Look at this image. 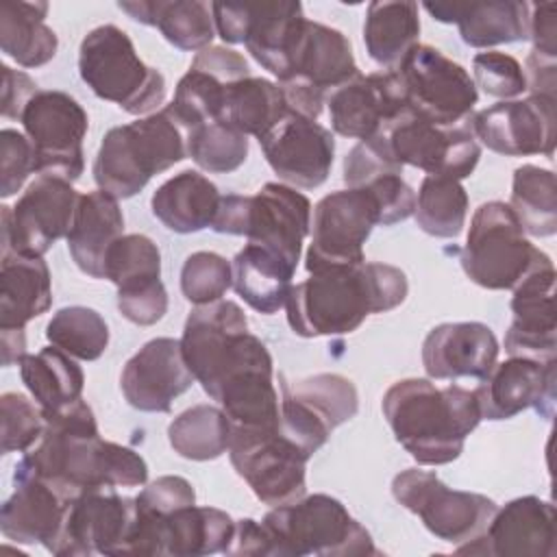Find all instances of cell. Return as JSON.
Returning <instances> with one entry per match:
<instances>
[{
    "label": "cell",
    "mask_w": 557,
    "mask_h": 557,
    "mask_svg": "<svg viewBox=\"0 0 557 557\" xmlns=\"http://www.w3.org/2000/svg\"><path fill=\"white\" fill-rule=\"evenodd\" d=\"M44 435L17 461L15 474L41 479L67 503L89 490L146 483L144 457L128 446L102 440L96 416L83 398L44 413Z\"/></svg>",
    "instance_id": "obj_1"
},
{
    "label": "cell",
    "mask_w": 557,
    "mask_h": 557,
    "mask_svg": "<svg viewBox=\"0 0 557 557\" xmlns=\"http://www.w3.org/2000/svg\"><path fill=\"white\" fill-rule=\"evenodd\" d=\"M409 292L400 268L363 261L350 268H331L292 285L285 311L292 331L300 337L346 335L370 313H385L403 305Z\"/></svg>",
    "instance_id": "obj_2"
},
{
    "label": "cell",
    "mask_w": 557,
    "mask_h": 557,
    "mask_svg": "<svg viewBox=\"0 0 557 557\" xmlns=\"http://www.w3.org/2000/svg\"><path fill=\"white\" fill-rule=\"evenodd\" d=\"M394 440L420 463L444 466L463 453L466 437L479 426L474 392L461 385L437 387L429 379H403L381 400Z\"/></svg>",
    "instance_id": "obj_3"
},
{
    "label": "cell",
    "mask_w": 557,
    "mask_h": 557,
    "mask_svg": "<svg viewBox=\"0 0 557 557\" xmlns=\"http://www.w3.org/2000/svg\"><path fill=\"white\" fill-rule=\"evenodd\" d=\"M183 357L213 400L233 383L263 372H274L265 344L248 331L244 309L233 300L194 307L181 337Z\"/></svg>",
    "instance_id": "obj_4"
},
{
    "label": "cell",
    "mask_w": 557,
    "mask_h": 557,
    "mask_svg": "<svg viewBox=\"0 0 557 557\" xmlns=\"http://www.w3.org/2000/svg\"><path fill=\"white\" fill-rule=\"evenodd\" d=\"M185 157L181 126L161 109L107 131L91 172L98 189L124 200L139 194L154 174L170 170Z\"/></svg>",
    "instance_id": "obj_5"
},
{
    "label": "cell",
    "mask_w": 557,
    "mask_h": 557,
    "mask_svg": "<svg viewBox=\"0 0 557 557\" xmlns=\"http://www.w3.org/2000/svg\"><path fill=\"white\" fill-rule=\"evenodd\" d=\"M261 527L272 557L376 555L368 529L348 513L342 500L329 494H311L272 507Z\"/></svg>",
    "instance_id": "obj_6"
},
{
    "label": "cell",
    "mask_w": 557,
    "mask_h": 557,
    "mask_svg": "<svg viewBox=\"0 0 557 557\" xmlns=\"http://www.w3.org/2000/svg\"><path fill=\"white\" fill-rule=\"evenodd\" d=\"M78 72L98 98L131 115L152 113L165 100L163 74L139 59L131 37L115 24L96 26L85 35Z\"/></svg>",
    "instance_id": "obj_7"
},
{
    "label": "cell",
    "mask_w": 557,
    "mask_h": 557,
    "mask_svg": "<svg viewBox=\"0 0 557 557\" xmlns=\"http://www.w3.org/2000/svg\"><path fill=\"white\" fill-rule=\"evenodd\" d=\"M459 261L466 276L485 289H513L524 276L553 263L527 239L516 213L500 200L474 211Z\"/></svg>",
    "instance_id": "obj_8"
},
{
    "label": "cell",
    "mask_w": 557,
    "mask_h": 557,
    "mask_svg": "<svg viewBox=\"0 0 557 557\" xmlns=\"http://www.w3.org/2000/svg\"><path fill=\"white\" fill-rule=\"evenodd\" d=\"M211 228L224 235H244L298 268L302 242L311 231V202L296 187L265 183L255 196H222Z\"/></svg>",
    "instance_id": "obj_9"
},
{
    "label": "cell",
    "mask_w": 557,
    "mask_h": 557,
    "mask_svg": "<svg viewBox=\"0 0 557 557\" xmlns=\"http://www.w3.org/2000/svg\"><path fill=\"white\" fill-rule=\"evenodd\" d=\"M370 139L396 163L418 168L426 176L461 181L474 172L481 159V146L470 120L457 126H437L411 109L398 113Z\"/></svg>",
    "instance_id": "obj_10"
},
{
    "label": "cell",
    "mask_w": 557,
    "mask_h": 557,
    "mask_svg": "<svg viewBox=\"0 0 557 557\" xmlns=\"http://www.w3.org/2000/svg\"><path fill=\"white\" fill-rule=\"evenodd\" d=\"M211 11L215 33L226 44H244L278 83L289 81L292 61L307 24L300 2H213Z\"/></svg>",
    "instance_id": "obj_11"
},
{
    "label": "cell",
    "mask_w": 557,
    "mask_h": 557,
    "mask_svg": "<svg viewBox=\"0 0 557 557\" xmlns=\"http://www.w3.org/2000/svg\"><path fill=\"white\" fill-rule=\"evenodd\" d=\"M398 505L416 513L429 533L448 544H466L479 537L498 505L476 492L448 487L435 472L407 468L392 481Z\"/></svg>",
    "instance_id": "obj_12"
},
{
    "label": "cell",
    "mask_w": 557,
    "mask_h": 557,
    "mask_svg": "<svg viewBox=\"0 0 557 557\" xmlns=\"http://www.w3.org/2000/svg\"><path fill=\"white\" fill-rule=\"evenodd\" d=\"M226 453L235 472L263 505L281 507L305 496V470L311 457L278 426H233Z\"/></svg>",
    "instance_id": "obj_13"
},
{
    "label": "cell",
    "mask_w": 557,
    "mask_h": 557,
    "mask_svg": "<svg viewBox=\"0 0 557 557\" xmlns=\"http://www.w3.org/2000/svg\"><path fill=\"white\" fill-rule=\"evenodd\" d=\"M407 107L437 126H457L470 120L479 91L463 65L429 44H418L398 70Z\"/></svg>",
    "instance_id": "obj_14"
},
{
    "label": "cell",
    "mask_w": 557,
    "mask_h": 557,
    "mask_svg": "<svg viewBox=\"0 0 557 557\" xmlns=\"http://www.w3.org/2000/svg\"><path fill=\"white\" fill-rule=\"evenodd\" d=\"M33 146L35 174L78 181L85 170L83 137L89 117L78 100L65 91L39 89L20 117Z\"/></svg>",
    "instance_id": "obj_15"
},
{
    "label": "cell",
    "mask_w": 557,
    "mask_h": 557,
    "mask_svg": "<svg viewBox=\"0 0 557 557\" xmlns=\"http://www.w3.org/2000/svg\"><path fill=\"white\" fill-rule=\"evenodd\" d=\"M376 224H381V211L368 189L346 187L326 194L313 209L307 272L363 263V244Z\"/></svg>",
    "instance_id": "obj_16"
},
{
    "label": "cell",
    "mask_w": 557,
    "mask_h": 557,
    "mask_svg": "<svg viewBox=\"0 0 557 557\" xmlns=\"http://www.w3.org/2000/svg\"><path fill=\"white\" fill-rule=\"evenodd\" d=\"M78 200L81 194L70 181L39 174L15 207H0V257L9 252L44 257L67 235Z\"/></svg>",
    "instance_id": "obj_17"
},
{
    "label": "cell",
    "mask_w": 557,
    "mask_h": 557,
    "mask_svg": "<svg viewBox=\"0 0 557 557\" xmlns=\"http://www.w3.org/2000/svg\"><path fill=\"white\" fill-rule=\"evenodd\" d=\"M135 522V498L115 487L89 490L67 503L63 524L50 553L57 557L122 555Z\"/></svg>",
    "instance_id": "obj_18"
},
{
    "label": "cell",
    "mask_w": 557,
    "mask_h": 557,
    "mask_svg": "<svg viewBox=\"0 0 557 557\" xmlns=\"http://www.w3.org/2000/svg\"><path fill=\"white\" fill-rule=\"evenodd\" d=\"M553 98L527 96L500 100L470 115V126L483 146L505 157H553L557 141V111Z\"/></svg>",
    "instance_id": "obj_19"
},
{
    "label": "cell",
    "mask_w": 557,
    "mask_h": 557,
    "mask_svg": "<svg viewBox=\"0 0 557 557\" xmlns=\"http://www.w3.org/2000/svg\"><path fill=\"white\" fill-rule=\"evenodd\" d=\"M459 555L555 557V507L540 496H520L496 509L485 531L455 548Z\"/></svg>",
    "instance_id": "obj_20"
},
{
    "label": "cell",
    "mask_w": 557,
    "mask_h": 557,
    "mask_svg": "<svg viewBox=\"0 0 557 557\" xmlns=\"http://www.w3.org/2000/svg\"><path fill=\"white\" fill-rule=\"evenodd\" d=\"M268 165L289 187H320L333 165L335 139L315 120L285 113V117L259 139Z\"/></svg>",
    "instance_id": "obj_21"
},
{
    "label": "cell",
    "mask_w": 557,
    "mask_h": 557,
    "mask_svg": "<svg viewBox=\"0 0 557 557\" xmlns=\"http://www.w3.org/2000/svg\"><path fill=\"white\" fill-rule=\"evenodd\" d=\"M555 359L533 361L524 357L494 363L479 387L472 389L481 420H509L529 407L550 420L555 411Z\"/></svg>",
    "instance_id": "obj_22"
},
{
    "label": "cell",
    "mask_w": 557,
    "mask_h": 557,
    "mask_svg": "<svg viewBox=\"0 0 557 557\" xmlns=\"http://www.w3.org/2000/svg\"><path fill=\"white\" fill-rule=\"evenodd\" d=\"M194 381L181 339L154 337L126 361L120 387L131 407L148 413H168L174 398L185 394Z\"/></svg>",
    "instance_id": "obj_23"
},
{
    "label": "cell",
    "mask_w": 557,
    "mask_h": 557,
    "mask_svg": "<svg viewBox=\"0 0 557 557\" xmlns=\"http://www.w3.org/2000/svg\"><path fill=\"white\" fill-rule=\"evenodd\" d=\"M331 126L350 139H370L407 107L396 72L359 74L326 94Z\"/></svg>",
    "instance_id": "obj_24"
},
{
    "label": "cell",
    "mask_w": 557,
    "mask_h": 557,
    "mask_svg": "<svg viewBox=\"0 0 557 557\" xmlns=\"http://www.w3.org/2000/svg\"><path fill=\"white\" fill-rule=\"evenodd\" d=\"M513 320L505 333V352L533 361H553L557 355L555 265L524 276L511 296Z\"/></svg>",
    "instance_id": "obj_25"
},
{
    "label": "cell",
    "mask_w": 557,
    "mask_h": 557,
    "mask_svg": "<svg viewBox=\"0 0 557 557\" xmlns=\"http://www.w3.org/2000/svg\"><path fill=\"white\" fill-rule=\"evenodd\" d=\"M498 339L483 322H444L422 342V368L429 379H483L498 359Z\"/></svg>",
    "instance_id": "obj_26"
},
{
    "label": "cell",
    "mask_w": 557,
    "mask_h": 557,
    "mask_svg": "<svg viewBox=\"0 0 557 557\" xmlns=\"http://www.w3.org/2000/svg\"><path fill=\"white\" fill-rule=\"evenodd\" d=\"M424 11L442 24H457L463 44L472 48L529 39V2H426Z\"/></svg>",
    "instance_id": "obj_27"
},
{
    "label": "cell",
    "mask_w": 557,
    "mask_h": 557,
    "mask_svg": "<svg viewBox=\"0 0 557 557\" xmlns=\"http://www.w3.org/2000/svg\"><path fill=\"white\" fill-rule=\"evenodd\" d=\"M15 490L0 509V531L15 544H50L65 518L67 500L35 476L13 474Z\"/></svg>",
    "instance_id": "obj_28"
},
{
    "label": "cell",
    "mask_w": 557,
    "mask_h": 557,
    "mask_svg": "<svg viewBox=\"0 0 557 557\" xmlns=\"http://www.w3.org/2000/svg\"><path fill=\"white\" fill-rule=\"evenodd\" d=\"M122 235L124 215L117 198L102 189L81 194L72 226L65 235L76 268L91 278H104V257L111 244Z\"/></svg>",
    "instance_id": "obj_29"
},
{
    "label": "cell",
    "mask_w": 557,
    "mask_h": 557,
    "mask_svg": "<svg viewBox=\"0 0 557 557\" xmlns=\"http://www.w3.org/2000/svg\"><path fill=\"white\" fill-rule=\"evenodd\" d=\"M359 74L348 37L333 26L307 20L292 61L289 81L307 83L326 96Z\"/></svg>",
    "instance_id": "obj_30"
},
{
    "label": "cell",
    "mask_w": 557,
    "mask_h": 557,
    "mask_svg": "<svg viewBox=\"0 0 557 557\" xmlns=\"http://www.w3.org/2000/svg\"><path fill=\"white\" fill-rule=\"evenodd\" d=\"M52 305L50 270L41 257H0V331L24 329Z\"/></svg>",
    "instance_id": "obj_31"
},
{
    "label": "cell",
    "mask_w": 557,
    "mask_h": 557,
    "mask_svg": "<svg viewBox=\"0 0 557 557\" xmlns=\"http://www.w3.org/2000/svg\"><path fill=\"white\" fill-rule=\"evenodd\" d=\"M233 533L235 520L226 511L215 507L187 505L168 516H159V555H226Z\"/></svg>",
    "instance_id": "obj_32"
},
{
    "label": "cell",
    "mask_w": 557,
    "mask_h": 557,
    "mask_svg": "<svg viewBox=\"0 0 557 557\" xmlns=\"http://www.w3.org/2000/svg\"><path fill=\"white\" fill-rule=\"evenodd\" d=\"M233 289L248 307L272 315L285 307L296 265L278 252L248 242L233 259Z\"/></svg>",
    "instance_id": "obj_33"
},
{
    "label": "cell",
    "mask_w": 557,
    "mask_h": 557,
    "mask_svg": "<svg viewBox=\"0 0 557 557\" xmlns=\"http://www.w3.org/2000/svg\"><path fill=\"white\" fill-rule=\"evenodd\" d=\"M220 198L218 187L205 174L183 170L157 187L150 207L168 231L187 235L211 226Z\"/></svg>",
    "instance_id": "obj_34"
},
{
    "label": "cell",
    "mask_w": 557,
    "mask_h": 557,
    "mask_svg": "<svg viewBox=\"0 0 557 557\" xmlns=\"http://www.w3.org/2000/svg\"><path fill=\"white\" fill-rule=\"evenodd\" d=\"M131 20L154 26L178 50H202L215 37L213 11L202 0H131L117 2Z\"/></svg>",
    "instance_id": "obj_35"
},
{
    "label": "cell",
    "mask_w": 557,
    "mask_h": 557,
    "mask_svg": "<svg viewBox=\"0 0 557 557\" xmlns=\"http://www.w3.org/2000/svg\"><path fill=\"white\" fill-rule=\"evenodd\" d=\"M420 17L416 2H387L376 0L368 4L363 22V44L368 57L383 67L394 72L403 59L418 46Z\"/></svg>",
    "instance_id": "obj_36"
},
{
    "label": "cell",
    "mask_w": 557,
    "mask_h": 557,
    "mask_svg": "<svg viewBox=\"0 0 557 557\" xmlns=\"http://www.w3.org/2000/svg\"><path fill=\"white\" fill-rule=\"evenodd\" d=\"M46 2L4 0L0 4V48L22 67H39L54 59L59 39L44 22Z\"/></svg>",
    "instance_id": "obj_37"
},
{
    "label": "cell",
    "mask_w": 557,
    "mask_h": 557,
    "mask_svg": "<svg viewBox=\"0 0 557 557\" xmlns=\"http://www.w3.org/2000/svg\"><path fill=\"white\" fill-rule=\"evenodd\" d=\"M20 376L44 413L57 411L83 398L85 374L72 355L57 346H46L20 359Z\"/></svg>",
    "instance_id": "obj_38"
},
{
    "label": "cell",
    "mask_w": 557,
    "mask_h": 557,
    "mask_svg": "<svg viewBox=\"0 0 557 557\" xmlns=\"http://www.w3.org/2000/svg\"><path fill=\"white\" fill-rule=\"evenodd\" d=\"M287 113L285 98L278 83L261 76H248L244 81L226 85L220 120L222 124L261 139L270 133Z\"/></svg>",
    "instance_id": "obj_39"
},
{
    "label": "cell",
    "mask_w": 557,
    "mask_h": 557,
    "mask_svg": "<svg viewBox=\"0 0 557 557\" xmlns=\"http://www.w3.org/2000/svg\"><path fill=\"white\" fill-rule=\"evenodd\" d=\"M233 424L213 405H194L178 413L168 426V440L176 455L191 461L218 459L228 450Z\"/></svg>",
    "instance_id": "obj_40"
},
{
    "label": "cell",
    "mask_w": 557,
    "mask_h": 557,
    "mask_svg": "<svg viewBox=\"0 0 557 557\" xmlns=\"http://www.w3.org/2000/svg\"><path fill=\"white\" fill-rule=\"evenodd\" d=\"M522 231L533 237H550L557 231L555 174L546 168L524 163L516 168L511 198L507 202Z\"/></svg>",
    "instance_id": "obj_41"
},
{
    "label": "cell",
    "mask_w": 557,
    "mask_h": 557,
    "mask_svg": "<svg viewBox=\"0 0 557 557\" xmlns=\"http://www.w3.org/2000/svg\"><path fill=\"white\" fill-rule=\"evenodd\" d=\"M418 226L433 237H457L468 215V194L461 181L446 176H424L413 209Z\"/></svg>",
    "instance_id": "obj_42"
},
{
    "label": "cell",
    "mask_w": 557,
    "mask_h": 557,
    "mask_svg": "<svg viewBox=\"0 0 557 557\" xmlns=\"http://www.w3.org/2000/svg\"><path fill=\"white\" fill-rule=\"evenodd\" d=\"M52 346L81 361H96L109 346V326L104 318L83 305L61 307L46 326Z\"/></svg>",
    "instance_id": "obj_43"
},
{
    "label": "cell",
    "mask_w": 557,
    "mask_h": 557,
    "mask_svg": "<svg viewBox=\"0 0 557 557\" xmlns=\"http://www.w3.org/2000/svg\"><path fill=\"white\" fill-rule=\"evenodd\" d=\"M185 150L200 170L209 174H228L244 165L248 157V137L222 122H207L187 131Z\"/></svg>",
    "instance_id": "obj_44"
},
{
    "label": "cell",
    "mask_w": 557,
    "mask_h": 557,
    "mask_svg": "<svg viewBox=\"0 0 557 557\" xmlns=\"http://www.w3.org/2000/svg\"><path fill=\"white\" fill-rule=\"evenodd\" d=\"M283 381V379H281ZM285 389L313 409L331 429H337L346 420H350L359 409V398L355 385L342 374H313L294 385L285 383Z\"/></svg>",
    "instance_id": "obj_45"
},
{
    "label": "cell",
    "mask_w": 557,
    "mask_h": 557,
    "mask_svg": "<svg viewBox=\"0 0 557 557\" xmlns=\"http://www.w3.org/2000/svg\"><path fill=\"white\" fill-rule=\"evenodd\" d=\"M224 91H226L224 83H220L207 72L189 67L187 74L178 81L174 100L165 107V111L172 115V120L178 126H183L185 131H191L200 124L220 120Z\"/></svg>",
    "instance_id": "obj_46"
},
{
    "label": "cell",
    "mask_w": 557,
    "mask_h": 557,
    "mask_svg": "<svg viewBox=\"0 0 557 557\" xmlns=\"http://www.w3.org/2000/svg\"><path fill=\"white\" fill-rule=\"evenodd\" d=\"M104 278L117 289L161 278L159 246L139 233L122 235L111 244L104 257Z\"/></svg>",
    "instance_id": "obj_47"
},
{
    "label": "cell",
    "mask_w": 557,
    "mask_h": 557,
    "mask_svg": "<svg viewBox=\"0 0 557 557\" xmlns=\"http://www.w3.org/2000/svg\"><path fill=\"white\" fill-rule=\"evenodd\" d=\"M233 287L231 263L211 250L191 252L181 268V292L191 305H209L222 300Z\"/></svg>",
    "instance_id": "obj_48"
},
{
    "label": "cell",
    "mask_w": 557,
    "mask_h": 557,
    "mask_svg": "<svg viewBox=\"0 0 557 557\" xmlns=\"http://www.w3.org/2000/svg\"><path fill=\"white\" fill-rule=\"evenodd\" d=\"M0 422L4 455L30 450L46 429L41 409L17 392H7L0 396Z\"/></svg>",
    "instance_id": "obj_49"
},
{
    "label": "cell",
    "mask_w": 557,
    "mask_h": 557,
    "mask_svg": "<svg viewBox=\"0 0 557 557\" xmlns=\"http://www.w3.org/2000/svg\"><path fill=\"white\" fill-rule=\"evenodd\" d=\"M474 87H481L487 96L498 100H516L527 91V78L522 65L507 52L487 50L472 59Z\"/></svg>",
    "instance_id": "obj_50"
},
{
    "label": "cell",
    "mask_w": 557,
    "mask_h": 557,
    "mask_svg": "<svg viewBox=\"0 0 557 557\" xmlns=\"http://www.w3.org/2000/svg\"><path fill=\"white\" fill-rule=\"evenodd\" d=\"M117 309L120 313L137 324V326H152L157 324L168 311V292L161 278L144 281L137 285L120 287L117 289Z\"/></svg>",
    "instance_id": "obj_51"
},
{
    "label": "cell",
    "mask_w": 557,
    "mask_h": 557,
    "mask_svg": "<svg viewBox=\"0 0 557 557\" xmlns=\"http://www.w3.org/2000/svg\"><path fill=\"white\" fill-rule=\"evenodd\" d=\"M0 154H2V178H0V196L9 198L35 172V154L28 137L15 128L0 131Z\"/></svg>",
    "instance_id": "obj_52"
},
{
    "label": "cell",
    "mask_w": 557,
    "mask_h": 557,
    "mask_svg": "<svg viewBox=\"0 0 557 557\" xmlns=\"http://www.w3.org/2000/svg\"><path fill=\"white\" fill-rule=\"evenodd\" d=\"M135 505L141 511L168 516L181 507L196 505V492L187 479L165 474L152 481L148 487H144L139 496H135Z\"/></svg>",
    "instance_id": "obj_53"
},
{
    "label": "cell",
    "mask_w": 557,
    "mask_h": 557,
    "mask_svg": "<svg viewBox=\"0 0 557 557\" xmlns=\"http://www.w3.org/2000/svg\"><path fill=\"white\" fill-rule=\"evenodd\" d=\"M189 67L207 72L224 85H231L250 76L248 61L239 52L224 46H207L198 50Z\"/></svg>",
    "instance_id": "obj_54"
},
{
    "label": "cell",
    "mask_w": 557,
    "mask_h": 557,
    "mask_svg": "<svg viewBox=\"0 0 557 557\" xmlns=\"http://www.w3.org/2000/svg\"><path fill=\"white\" fill-rule=\"evenodd\" d=\"M2 70V102H0V113L7 120H20L24 113V107L28 100L39 91L35 81L9 65H0Z\"/></svg>",
    "instance_id": "obj_55"
},
{
    "label": "cell",
    "mask_w": 557,
    "mask_h": 557,
    "mask_svg": "<svg viewBox=\"0 0 557 557\" xmlns=\"http://www.w3.org/2000/svg\"><path fill=\"white\" fill-rule=\"evenodd\" d=\"M557 7L555 2L529 4V39L533 52L557 57Z\"/></svg>",
    "instance_id": "obj_56"
},
{
    "label": "cell",
    "mask_w": 557,
    "mask_h": 557,
    "mask_svg": "<svg viewBox=\"0 0 557 557\" xmlns=\"http://www.w3.org/2000/svg\"><path fill=\"white\" fill-rule=\"evenodd\" d=\"M557 57H546L540 52H529L527 63H524V78H527V91L529 96H544V98H555L557 89Z\"/></svg>",
    "instance_id": "obj_57"
},
{
    "label": "cell",
    "mask_w": 557,
    "mask_h": 557,
    "mask_svg": "<svg viewBox=\"0 0 557 557\" xmlns=\"http://www.w3.org/2000/svg\"><path fill=\"white\" fill-rule=\"evenodd\" d=\"M226 555H268V542L261 522L252 518L237 520Z\"/></svg>",
    "instance_id": "obj_58"
}]
</instances>
